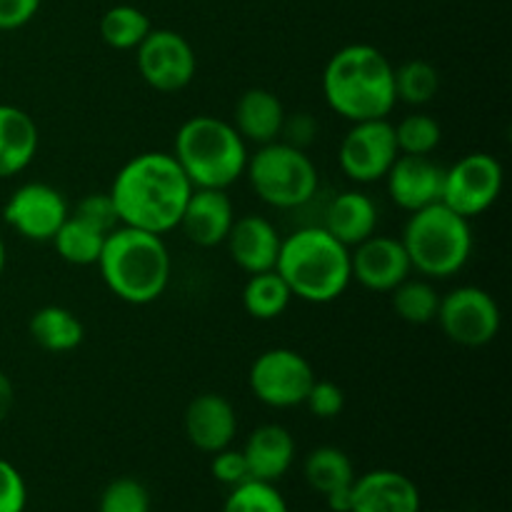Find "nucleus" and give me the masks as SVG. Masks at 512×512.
Segmentation results:
<instances>
[{"label": "nucleus", "mask_w": 512, "mask_h": 512, "mask_svg": "<svg viewBox=\"0 0 512 512\" xmlns=\"http://www.w3.org/2000/svg\"><path fill=\"white\" fill-rule=\"evenodd\" d=\"M108 193L120 225L165 235L178 228L193 185L173 155L148 150L118 170Z\"/></svg>", "instance_id": "obj_1"}, {"label": "nucleus", "mask_w": 512, "mask_h": 512, "mask_svg": "<svg viewBox=\"0 0 512 512\" xmlns=\"http://www.w3.org/2000/svg\"><path fill=\"white\" fill-rule=\"evenodd\" d=\"M393 63L383 50L368 43H350L335 50L323 70V98L335 115L348 123L390 118L398 105Z\"/></svg>", "instance_id": "obj_2"}, {"label": "nucleus", "mask_w": 512, "mask_h": 512, "mask_svg": "<svg viewBox=\"0 0 512 512\" xmlns=\"http://www.w3.org/2000/svg\"><path fill=\"white\" fill-rule=\"evenodd\" d=\"M105 288L128 305H150L168 290L173 258L163 235L118 225L98 258Z\"/></svg>", "instance_id": "obj_3"}, {"label": "nucleus", "mask_w": 512, "mask_h": 512, "mask_svg": "<svg viewBox=\"0 0 512 512\" xmlns=\"http://www.w3.org/2000/svg\"><path fill=\"white\" fill-rule=\"evenodd\" d=\"M275 270L288 283L293 298L310 305L333 303L353 283L350 248L323 225H308L283 238Z\"/></svg>", "instance_id": "obj_4"}, {"label": "nucleus", "mask_w": 512, "mask_h": 512, "mask_svg": "<svg viewBox=\"0 0 512 512\" xmlns=\"http://www.w3.org/2000/svg\"><path fill=\"white\" fill-rule=\"evenodd\" d=\"M175 163L193 188L228 190L248 168V143L230 120L215 115H193L175 133Z\"/></svg>", "instance_id": "obj_5"}, {"label": "nucleus", "mask_w": 512, "mask_h": 512, "mask_svg": "<svg viewBox=\"0 0 512 512\" xmlns=\"http://www.w3.org/2000/svg\"><path fill=\"white\" fill-rule=\"evenodd\" d=\"M405 253L415 273L428 280H445L458 275L473 255L470 220L450 210L445 203L410 213L403 228Z\"/></svg>", "instance_id": "obj_6"}, {"label": "nucleus", "mask_w": 512, "mask_h": 512, "mask_svg": "<svg viewBox=\"0 0 512 512\" xmlns=\"http://www.w3.org/2000/svg\"><path fill=\"white\" fill-rule=\"evenodd\" d=\"M248 183L265 205L278 210H295L308 205L318 195L320 173L305 150L273 140L258 145L248 158Z\"/></svg>", "instance_id": "obj_7"}, {"label": "nucleus", "mask_w": 512, "mask_h": 512, "mask_svg": "<svg viewBox=\"0 0 512 512\" xmlns=\"http://www.w3.org/2000/svg\"><path fill=\"white\" fill-rule=\"evenodd\" d=\"M435 323L445 338L460 348H485L493 343L503 325V313L493 295L480 285H458L440 295Z\"/></svg>", "instance_id": "obj_8"}, {"label": "nucleus", "mask_w": 512, "mask_h": 512, "mask_svg": "<svg viewBox=\"0 0 512 512\" xmlns=\"http://www.w3.org/2000/svg\"><path fill=\"white\" fill-rule=\"evenodd\" d=\"M313 383V365L293 348L263 350L250 365V390L268 408H298L305 403V395L313 388Z\"/></svg>", "instance_id": "obj_9"}, {"label": "nucleus", "mask_w": 512, "mask_h": 512, "mask_svg": "<svg viewBox=\"0 0 512 512\" xmlns=\"http://www.w3.org/2000/svg\"><path fill=\"white\" fill-rule=\"evenodd\" d=\"M503 185L505 170L498 158L490 153H468L445 168L440 203L473 220L498 203Z\"/></svg>", "instance_id": "obj_10"}, {"label": "nucleus", "mask_w": 512, "mask_h": 512, "mask_svg": "<svg viewBox=\"0 0 512 512\" xmlns=\"http://www.w3.org/2000/svg\"><path fill=\"white\" fill-rule=\"evenodd\" d=\"M140 78L158 93H178L188 88L198 70L193 45L188 38L168 28H153L135 48Z\"/></svg>", "instance_id": "obj_11"}, {"label": "nucleus", "mask_w": 512, "mask_h": 512, "mask_svg": "<svg viewBox=\"0 0 512 512\" xmlns=\"http://www.w3.org/2000/svg\"><path fill=\"white\" fill-rule=\"evenodd\" d=\"M395 130L388 118L350 123L338 148V165L353 183H378L398 158Z\"/></svg>", "instance_id": "obj_12"}, {"label": "nucleus", "mask_w": 512, "mask_h": 512, "mask_svg": "<svg viewBox=\"0 0 512 512\" xmlns=\"http://www.w3.org/2000/svg\"><path fill=\"white\" fill-rule=\"evenodd\" d=\"M70 215V205L58 188L48 183H23L13 190L3 208V220L25 240L50 243Z\"/></svg>", "instance_id": "obj_13"}, {"label": "nucleus", "mask_w": 512, "mask_h": 512, "mask_svg": "<svg viewBox=\"0 0 512 512\" xmlns=\"http://www.w3.org/2000/svg\"><path fill=\"white\" fill-rule=\"evenodd\" d=\"M350 273L355 283L370 293H390L413 275V265L400 238L373 233L368 240L350 248Z\"/></svg>", "instance_id": "obj_14"}, {"label": "nucleus", "mask_w": 512, "mask_h": 512, "mask_svg": "<svg viewBox=\"0 0 512 512\" xmlns=\"http://www.w3.org/2000/svg\"><path fill=\"white\" fill-rule=\"evenodd\" d=\"M445 168L430 155H398L385 175L390 200L405 213H418L443 198Z\"/></svg>", "instance_id": "obj_15"}, {"label": "nucleus", "mask_w": 512, "mask_h": 512, "mask_svg": "<svg viewBox=\"0 0 512 512\" xmlns=\"http://www.w3.org/2000/svg\"><path fill=\"white\" fill-rule=\"evenodd\" d=\"M423 500L413 480L398 470H370L350 485V512H420Z\"/></svg>", "instance_id": "obj_16"}, {"label": "nucleus", "mask_w": 512, "mask_h": 512, "mask_svg": "<svg viewBox=\"0 0 512 512\" xmlns=\"http://www.w3.org/2000/svg\"><path fill=\"white\" fill-rule=\"evenodd\" d=\"M185 435L200 453H218L233 445L238 435V413L220 393H200L185 408Z\"/></svg>", "instance_id": "obj_17"}, {"label": "nucleus", "mask_w": 512, "mask_h": 512, "mask_svg": "<svg viewBox=\"0 0 512 512\" xmlns=\"http://www.w3.org/2000/svg\"><path fill=\"white\" fill-rule=\"evenodd\" d=\"M235 223V205L228 190L193 188L178 228L188 235L190 243L200 248H218L225 243Z\"/></svg>", "instance_id": "obj_18"}, {"label": "nucleus", "mask_w": 512, "mask_h": 512, "mask_svg": "<svg viewBox=\"0 0 512 512\" xmlns=\"http://www.w3.org/2000/svg\"><path fill=\"white\" fill-rule=\"evenodd\" d=\"M225 245H228L230 260L245 275H255L275 270L283 238L273 220H268L265 215H243V218H235Z\"/></svg>", "instance_id": "obj_19"}, {"label": "nucleus", "mask_w": 512, "mask_h": 512, "mask_svg": "<svg viewBox=\"0 0 512 512\" xmlns=\"http://www.w3.org/2000/svg\"><path fill=\"white\" fill-rule=\"evenodd\" d=\"M243 455L250 478L263 480V483H278L293 468L295 438L283 425L265 423L255 428L245 440Z\"/></svg>", "instance_id": "obj_20"}, {"label": "nucleus", "mask_w": 512, "mask_h": 512, "mask_svg": "<svg viewBox=\"0 0 512 512\" xmlns=\"http://www.w3.org/2000/svg\"><path fill=\"white\" fill-rule=\"evenodd\" d=\"M285 115L288 113L273 90L248 88L235 103L230 123L248 145H268L273 140H280Z\"/></svg>", "instance_id": "obj_21"}, {"label": "nucleus", "mask_w": 512, "mask_h": 512, "mask_svg": "<svg viewBox=\"0 0 512 512\" xmlns=\"http://www.w3.org/2000/svg\"><path fill=\"white\" fill-rule=\"evenodd\" d=\"M323 228L345 248H355L378 228V205L363 190H343L330 200Z\"/></svg>", "instance_id": "obj_22"}, {"label": "nucleus", "mask_w": 512, "mask_h": 512, "mask_svg": "<svg viewBox=\"0 0 512 512\" xmlns=\"http://www.w3.org/2000/svg\"><path fill=\"white\" fill-rule=\"evenodd\" d=\"M40 133L33 115L18 105L0 103V180L23 173L38 153Z\"/></svg>", "instance_id": "obj_23"}, {"label": "nucleus", "mask_w": 512, "mask_h": 512, "mask_svg": "<svg viewBox=\"0 0 512 512\" xmlns=\"http://www.w3.org/2000/svg\"><path fill=\"white\" fill-rule=\"evenodd\" d=\"M30 338L40 350L53 355L73 353L85 338V328L73 310L63 305H43L33 313L28 323Z\"/></svg>", "instance_id": "obj_24"}, {"label": "nucleus", "mask_w": 512, "mask_h": 512, "mask_svg": "<svg viewBox=\"0 0 512 512\" xmlns=\"http://www.w3.org/2000/svg\"><path fill=\"white\" fill-rule=\"evenodd\" d=\"M305 483L320 493L323 498L328 495L340 493V490H348L355 480V468L353 460L348 458V453L335 445H320L313 453L305 458L303 465Z\"/></svg>", "instance_id": "obj_25"}, {"label": "nucleus", "mask_w": 512, "mask_h": 512, "mask_svg": "<svg viewBox=\"0 0 512 512\" xmlns=\"http://www.w3.org/2000/svg\"><path fill=\"white\" fill-rule=\"evenodd\" d=\"M105 238H108V233H103V230H98L95 225L85 223L83 218L70 213L50 243H53L60 260H65L68 265H75V268H90V265L98 263L100 253H103Z\"/></svg>", "instance_id": "obj_26"}, {"label": "nucleus", "mask_w": 512, "mask_h": 512, "mask_svg": "<svg viewBox=\"0 0 512 512\" xmlns=\"http://www.w3.org/2000/svg\"><path fill=\"white\" fill-rule=\"evenodd\" d=\"M243 310L253 320H275L288 310L293 293L278 270L248 275L243 285Z\"/></svg>", "instance_id": "obj_27"}, {"label": "nucleus", "mask_w": 512, "mask_h": 512, "mask_svg": "<svg viewBox=\"0 0 512 512\" xmlns=\"http://www.w3.org/2000/svg\"><path fill=\"white\" fill-rule=\"evenodd\" d=\"M390 303L395 315L408 325H428L438 315L440 293L428 278H405L398 288L390 290Z\"/></svg>", "instance_id": "obj_28"}, {"label": "nucleus", "mask_w": 512, "mask_h": 512, "mask_svg": "<svg viewBox=\"0 0 512 512\" xmlns=\"http://www.w3.org/2000/svg\"><path fill=\"white\" fill-rule=\"evenodd\" d=\"M150 30V18L135 5H113L100 18V38L115 50H135Z\"/></svg>", "instance_id": "obj_29"}, {"label": "nucleus", "mask_w": 512, "mask_h": 512, "mask_svg": "<svg viewBox=\"0 0 512 512\" xmlns=\"http://www.w3.org/2000/svg\"><path fill=\"white\" fill-rule=\"evenodd\" d=\"M393 85L398 103L413 105V108L428 105L440 90L438 68L428 60H405L393 70Z\"/></svg>", "instance_id": "obj_30"}, {"label": "nucleus", "mask_w": 512, "mask_h": 512, "mask_svg": "<svg viewBox=\"0 0 512 512\" xmlns=\"http://www.w3.org/2000/svg\"><path fill=\"white\" fill-rule=\"evenodd\" d=\"M400 155H433L443 140V128L428 113H410L393 125Z\"/></svg>", "instance_id": "obj_31"}, {"label": "nucleus", "mask_w": 512, "mask_h": 512, "mask_svg": "<svg viewBox=\"0 0 512 512\" xmlns=\"http://www.w3.org/2000/svg\"><path fill=\"white\" fill-rule=\"evenodd\" d=\"M223 512H290L288 503L275 488V483L263 480H245V483L230 488Z\"/></svg>", "instance_id": "obj_32"}, {"label": "nucleus", "mask_w": 512, "mask_h": 512, "mask_svg": "<svg viewBox=\"0 0 512 512\" xmlns=\"http://www.w3.org/2000/svg\"><path fill=\"white\" fill-rule=\"evenodd\" d=\"M150 493L140 480L115 478L100 495L98 512H150Z\"/></svg>", "instance_id": "obj_33"}, {"label": "nucleus", "mask_w": 512, "mask_h": 512, "mask_svg": "<svg viewBox=\"0 0 512 512\" xmlns=\"http://www.w3.org/2000/svg\"><path fill=\"white\" fill-rule=\"evenodd\" d=\"M303 405L318 420H333L345 410V390L338 383H333V380L315 378Z\"/></svg>", "instance_id": "obj_34"}, {"label": "nucleus", "mask_w": 512, "mask_h": 512, "mask_svg": "<svg viewBox=\"0 0 512 512\" xmlns=\"http://www.w3.org/2000/svg\"><path fill=\"white\" fill-rule=\"evenodd\" d=\"M73 215L83 218L85 223L95 225V228L103 230V233H113V230L120 225L118 213H115V205H113V198H110V193L85 195L83 200H78Z\"/></svg>", "instance_id": "obj_35"}, {"label": "nucleus", "mask_w": 512, "mask_h": 512, "mask_svg": "<svg viewBox=\"0 0 512 512\" xmlns=\"http://www.w3.org/2000/svg\"><path fill=\"white\" fill-rule=\"evenodd\" d=\"M28 485L10 460L0 458V512H25Z\"/></svg>", "instance_id": "obj_36"}, {"label": "nucleus", "mask_w": 512, "mask_h": 512, "mask_svg": "<svg viewBox=\"0 0 512 512\" xmlns=\"http://www.w3.org/2000/svg\"><path fill=\"white\" fill-rule=\"evenodd\" d=\"M210 473H213V478L218 480V483L228 485V488H235V485L250 480V470H248V463H245L243 450H235L233 445L213 453Z\"/></svg>", "instance_id": "obj_37"}, {"label": "nucleus", "mask_w": 512, "mask_h": 512, "mask_svg": "<svg viewBox=\"0 0 512 512\" xmlns=\"http://www.w3.org/2000/svg\"><path fill=\"white\" fill-rule=\"evenodd\" d=\"M43 0H0V30H18L38 13Z\"/></svg>", "instance_id": "obj_38"}, {"label": "nucleus", "mask_w": 512, "mask_h": 512, "mask_svg": "<svg viewBox=\"0 0 512 512\" xmlns=\"http://www.w3.org/2000/svg\"><path fill=\"white\" fill-rule=\"evenodd\" d=\"M315 133H318V123H315L308 113H295L293 118H288V115H285L280 140H283V143L295 145V148L305 150L315 140Z\"/></svg>", "instance_id": "obj_39"}, {"label": "nucleus", "mask_w": 512, "mask_h": 512, "mask_svg": "<svg viewBox=\"0 0 512 512\" xmlns=\"http://www.w3.org/2000/svg\"><path fill=\"white\" fill-rule=\"evenodd\" d=\"M15 408V385L8 375L0 370V423L8 420V415L13 413Z\"/></svg>", "instance_id": "obj_40"}, {"label": "nucleus", "mask_w": 512, "mask_h": 512, "mask_svg": "<svg viewBox=\"0 0 512 512\" xmlns=\"http://www.w3.org/2000/svg\"><path fill=\"white\" fill-rule=\"evenodd\" d=\"M5 263H8V253H5V243H3V235H0V275H3Z\"/></svg>", "instance_id": "obj_41"}, {"label": "nucleus", "mask_w": 512, "mask_h": 512, "mask_svg": "<svg viewBox=\"0 0 512 512\" xmlns=\"http://www.w3.org/2000/svg\"><path fill=\"white\" fill-rule=\"evenodd\" d=\"M420 512H423V510H420ZM433 512H450V510H433Z\"/></svg>", "instance_id": "obj_42"}]
</instances>
